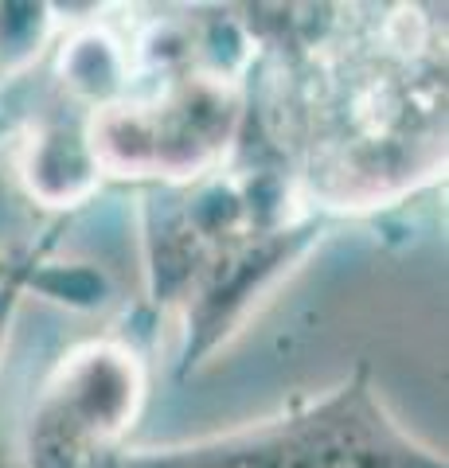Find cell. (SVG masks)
<instances>
[{"mask_svg": "<svg viewBox=\"0 0 449 468\" xmlns=\"http://www.w3.org/2000/svg\"><path fill=\"white\" fill-rule=\"evenodd\" d=\"M27 187L48 203H70L86 196L94 180L102 176V165L94 156L91 133H79L70 125H48L32 144V156L24 165Z\"/></svg>", "mask_w": 449, "mask_h": 468, "instance_id": "cell-4", "label": "cell"}, {"mask_svg": "<svg viewBox=\"0 0 449 468\" xmlns=\"http://www.w3.org/2000/svg\"><path fill=\"white\" fill-rule=\"evenodd\" d=\"M144 406V363L129 344L67 351L24 426L27 468H110Z\"/></svg>", "mask_w": 449, "mask_h": 468, "instance_id": "cell-2", "label": "cell"}, {"mask_svg": "<svg viewBox=\"0 0 449 468\" xmlns=\"http://www.w3.org/2000/svg\"><path fill=\"white\" fill-rule=\"evenodd\" d=\"M230 101L219 86L187 82L156 106H110L94 117L91 144L102 168L144 176H187L208 165L230 129Z\"/></svg>", "mask_w": 449, "mask_h": 468, "instance_id": "cell-3", "label": "cell"}, {"mask_svg": "<svg viewBox=\"0 0 449 468\" xmlns=\"http://www.w3.org/2000/svg\"><path fill=\"white\" fill-rule=\"evenodd\" d=\"M36 270H39V254L20 258V261H12L8 270H0V356H5V347H8V335H12V324H16L24 289L32 285Z\"/></svg>", "mask_w": 449, "mask_h": 468, "instance_id": "cell-5", "label": "cell"}, {"mask_svg": "<svg viewBox=\"0 0 449 468\" xmlns=\"http://www.w3.org/2000/svg\"><path fill=\"white\" fill-rule=\"evenodd\" d=\"M110 468H449L383 402L371 367L251 426L161 449H122Z\"/></svg>", "mask_w": 449, "mask_h": 468, "instance_id": "cell-1", "label": "cell"}]
</instances>
